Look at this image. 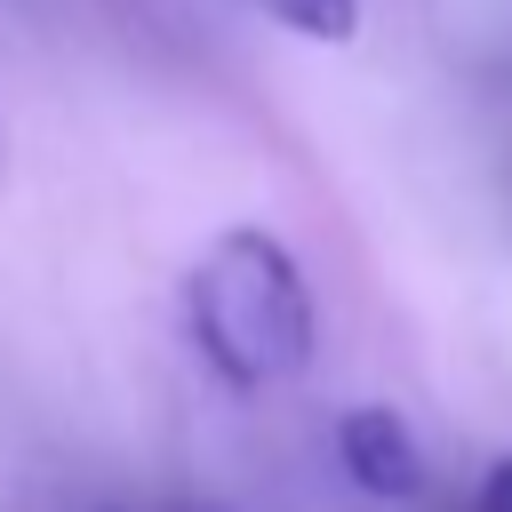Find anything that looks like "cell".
<instances>
[{"label": "cell", "mask_w": 512, "mask_h": 512, "mask_svg": "<svg viewBox=\"0 0 512 512\" xmlns=\"http://www.w3.org/2000/svg\"><path fill=\"white\" fill-rule=\"evenodd\" d=\"M184 336L232 392L296 384L320 352V304L280 232L232 224L184 272Z\"/></svg>", "instance_id": "1"}, {"label": "cell", "mask_w": 512, "mask_h": 512, "mask_svg": "<svg viewBox=\"0 0 512 512\" xmlns=\"http://www.w3.org/2000/svg\"><path fill=\"white\" fill-rule=\"evenodd\" d=\"M336 464L352 472V488H368L384 504H400V496L424 488V448H416L408 416L384 408V400H360V408L336 416Z\"/></svg>", "instance_id": "2"}, {"label": "cell", "mask_w": 512, "mask_h": 512, "mask_svg": "<svg viewBox=\"0 0 512 512\" xmlns=\"http://www.w3.org/2000/svg\"><path fill=\"white\" fill-rule=\"evenodd\" d=\"M272 24H288L296 40H328V48H344L352 32H360V0H256Z\"/></svg>", "instance_id": "3"}, {"label": "cell", "mask_w": 512, "mask_h": 512, "mask_svg": "<svg viewBox=\"0 0 512 512\" xmlns=\"http://www.w3.org/2000/svg\"><path fill=\"white\" fill-rule=\"evenodd\" d=\"M472 512H512V456L480 472V496H472Z\"/></svg>", "instance_id": "4"}, {"label": "cell", "mask_w": 512, "mask_h": 512, "mask_svg": "<svg viewBox=\"0 0 512 512\" xmlns=\"http://www.w3.org/2000/svg\"><path fill=\"white\" fill-rule=\"evenodd\" d=\"M0 176H8V136H0Z\"/></svg>", "instance_id": "5"}]
</instances>
